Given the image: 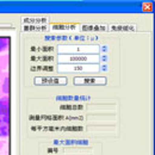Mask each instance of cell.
<instances>
[{"mask_svg": "<svg viewBox=\"0 0 155 155\" xmlns=\"http://www.w3.org/2000/svg\"><path fill=\"white\" fill-rule=\"evenodd\" d=\"M8 99L4 97L0 99V137H7L8 135V122H10V110Z\"/></svg>", "mask_w": 155, "mask_h": 155, "instance_id": "obj_1", "label": "cell"}, {"mask_svg": "<svg viewBox=\"0 0 155 155\" xmlns=\"http://www.w3.org/2000/svg\"><path fill=\"white\" fill-rule=\"evenodd\" d=\"M8 44H10V38H7V37H0V53L5 51L8 48Z\"/></svg>", "mask_w": 155, "mask_h": 155, "instance_id": "obj_2", "label": "cell"}, {"mask_svg": "<svg viewBox=\"0 0 155 155\" xmlns=\"http://www.w3.org/2000/svg\"><path fill=\"white\" fill-rule=\"evenodd\" d=\"M2 92L4 93H7L8 92V79L6 78L5 80H4V82H2Z\"/></svg>", "mask_w": 155, "mask_h": 155, "instance_id": "obj_3", "label": "cell"}]
</instances>
